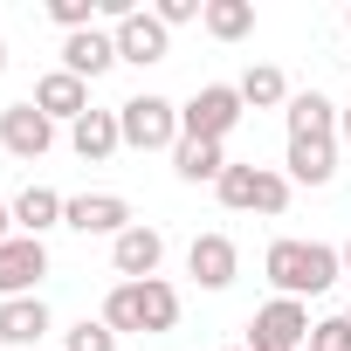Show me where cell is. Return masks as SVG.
<instances>
[{
  "label": "cell",
  "instance_id": "cell-20",
  "mask_svg": "<svg viewBox=\"0 0 351 351\" xmlns=\"http://www.w3.org/2000/svg\"><path fill=\"white\" fill-rule=\"evenodd\" d=\"M234 90H241V104H248V110H276V104H289V97H296V90H289V76H282L276 62H248V76H241Z\"/></svg>",
  "mask_w": 351,
  "mask_h": 351
},
{
  "label": "cell",
  "instance_id": "cell-17",
  "mask_svg": "<svg viewBox=\"0 0 351 351\" xmlns=\"http://www.w3.org/2000/svg\"><path fill=\"white\" fill-rule=\"evenodd\" d=\"M56 330L49 303L42 296H14V303H0V344H42Z\"/></svg>",
  "mask_w": 351,
  "mask_h": 351
},
{
  "label": "cell",
  "instance_id": "cell-8",
  "mask_svg": "<svg viewBox=\"0 0 351 351\" xmlns=\"http://www.w3.org/2000/svg\"><path fill=\"white\" fill-rule=\"evenodd\" d=\"M42 276H49V241H35V234L0 241V303L35 296V282H42Z\"/></svg>",
  "mask_w": 351,
  "mask_h": 351
},
{
  "label": "cell",
  "instance_id": "cell-13",
  "mask_svg": "<svg viewBox=\"0 0 351 351\" xmlns=\"http://www.w3.org/2000/svg\"><path fill=\"white\" fill-rule=\"evenodd\" d=\"M282 172H289V186H330L337 180V138H289Z\"/></svg>",
  "mask_w": 351,
  "mask_h": 351
},
{
  "label": "cell",
  "instance_id": "cell-5",
  "mask_svg": "<svg viewBox=\"0 0 351 351\" xmlns=\"http://www.w3.org/2000/svg\"><path fill=\"white\" fill-rule=\"evenodd\" d=\"M310 344V303L276 296L248 317V351H303Z\"/></svg>",
  "mask_w": 351,
  "mask_h": 351
},
{
  "label": "cell",
  "instance_id": "cell-1",
  "mask_svg": "<svg viewBox=\"0 0 351 351\" xmlns=\"http://www.w3.org/2000/svg\"><path fill=\"white\" fill-rule=\"evenodd\" d=\"M262 276L276 282V296H324L337 276H344V255L337 248H324V241H269V255H262Z\"/></svg>",
  "mask_w": 351,
  "mask_h": 351
},
{
  "label": "cell",
  "instance_id": "cell-6",
  "mask_svg": "<svg viewBox=\"0 0 351 351\" xmlns=\"http://www.w3.org/2000/svg\"><path fill=\"white\" fill-rule=\"evenodd\" d=\"M49 145H56V117H42V110H35V97L0 110V152H8V158L35 165V158H49Z\"/></svg>",
  "mask_w": 351,
  "mask_h": 351
},
{
  "label": "cell",
  "instance_id": "cell-9",
  "mask_svg": "<svg viewBox=\"0 0 351 351\" xmlns=\"http://www.w3.org/2000/svg\"><path fill=\"white\" fill-rule=\"evenodd\" d=\"M158 262H165V234H158L152 221H131V228L110 241V269H117L124 282H152Z\"/></svg>",
  "mask_w": 351,
  "mask_h": 351
},
{
  "label": "cell",
  "instance_id": "cell-3",
  "mask_svg": "<svg viewBox=\"0 0 351 351\" xmlns=\"http://www.w3.org/2000/svg\"><path fill=\"white\" fill-rule=\"evenodd\" d=\"M117 131H124L131 152H172L180 145V104L158 97V90H138V97L117 104Z\"/></svg>",
  "mask_w": 351,
  "mask_h": 351
},
{
  "label": "cell",
  "instance_id": "cell-10",
  "mask_svg": "<svg viewBox=\"0 0 351 351\" xmlns=\"http://www.w3.org/2000/svg\"><path fill=\"white\" fill-rule=\"evenodd\" d=\"M62 228H76V234H124L131 228V200L124 193H76L69 207H62Z\"/></svg>",
  "mask_w": 351,
  "mask_h": 351
},
{
  "label": "cell",
  "instance_id": "cell-21",
  "mask_svg": "<svg viewBox=\"0 0 351 351\" xmlns=\"http://www.w3.org/2000/svg\"><path fill=\"white\" fill-rule=\"evenodd\" d=\"M200 28H207L214 42H248V35H255V0H207Z\"/></svg>",
  "mask_w": 351,
  "mask_h": 351
},
{
  "label": "cell",
  "instance_id": "cell-25",
  "mask_svg": "<svg viewBox=\"0 0 351 351\" xmlns=\"http://www.w3.org/2000/svg\"><path fill=\"white\" fill-rule=\"evenodd\" d=\"M97 14H104V0H49V21H56L62 35H83V28H97Z\"/></svg>",
  "mask_w": 351,
  "mask_h": 351
},
{
  "label": "cell",
  "instance_id": "cell-29",
  "mask_svg": "<svg viewBox=\"0 0 351 351\" xmlns=\"http://www.w3.org/2000/svg\"><path fill=\"white\" fill-rule=\"evenodd\" d=\"M337 138H344V145H351V104H344V110H337Z\"/></svg>",
  "mask_w": 351,
  "mask_h": 351
},
{
  "label": "cell",
  "instance_id": "cell-14",
  "mask_svg": "<svg viewBox=\"0 0 351 351\" xmlns=\"http://www.w3.org/2000/svg\"><path fill=\"white\" fill-rule=\"evenodd\" d=\"M62 69H69V76H83V83H97L104 69H117V42H110V28L62 35Z\"/></svg>",
  "mask_w": 351,
  "mask_h": 351
},
{
  "label": "cell",
  "instance_id": "cell-24",
  "mask_svg": "<svg viewBox=\"0 0 351 351\" xmlns=\"http://www.w3.org/2000/svg\"><path fill=\"white\" fill-rule=\"evenodd\" d=\"M62 351H117V330H110L104 317H83V324L62 330Z\"/></svg>",
  "mask_w": 351,
  "mask_h": 351
},
{
  "label": "cell",
  "instance_id": "cell-27",
  "mask_svg": "<svg viewBox=\"0 0 351 351\" xmlns=\"http://www.w3.org/2000/svg\"><path fill=\"white\" fill-rule=\"evenodd\" d=\"M165 28H186V21H200L207 14V0H158V8H152Z\"/></svg>",
  "mask_w": 351,
  "mask_h": 351
},
{
  "label": "cell",
  "instance_id": "cell-16",
  "mask_svg": "<svg viewBox=\"0 0 351 351\" xmlns=\"http://www.w3.org/2000/svg\"><path fill=\"white\" fill-rule=\"evenodd\" d=\"M69 145H76V158H83V165H104V158H117V152H124L117 110H90V117H76V124H69Z\"/></svg>",
  "mask_w": 351,
  "mask_h": 351
},
{
  "label": "cell",
  "instance_id": "cell-2",
  "mask_svg": "<svg viewBox=\"0 0 351 351\" xmlns=\"http://www.w3.org/2000/svg\"><path fill=\"white\" fill-rule=\"evenodd\" d=\"M104 324H110L117 337H165L172 324H180V289H172L165 276H152V282H117V289L104 296Z\"/></svg>",
  "mask_w": 351,
  "mask_h": 351
},
{
  "label": "cell",
  "instance_id": "cell-18",
  "mask_svg": "<svg viewBox=\"0 0 351 351\" xmlns=\"http://www.w3.org/2000/svg\"><path fill=\"white\" fill-rule=\"evenodd\" d=\"M282 117H289V138H337V104L324 90H296Z\"/></svg>",
  "mask_w": 351,
  "mask_h": 351
},
{
  "label": "cell",
  "instance_id": "cell-11",
  "mask_svg": "<svg viewBox=\"0 0 351 351\" xmlns=\"http://www.w3.org/2000/svg\"><path fill=\"white\" fill-rule=\"evenodd\" d=\"M186 276H193L200 289H228V282L241 276V248H234L228 234H193V248H186Z\"/></svg>",
  "mask_w": 351,
  "mask_h": 351
},
{
  "label": "cell",
  "instance_id": "cell-19",
  "mask_svg": "<svg viewBox=\"0 0 351 351\" xmlns=\"http://www.w3.org/2000/svg\"><path fill=\"white\" fill-rule=\"evenodd\" d=\"M62 207H69V200H62L56 186H21V193H14V234H35V241H42L49 228H62Z\"/></svg>",
  "mask_w": 351,
  "mask_h": 351
},
{
  "label": "cell",
  "instance_id": "cell-22",
  "mask_svg": "<svg viewBox=\"0 0 351 351\" xmlns=\"http://www.w3.org/2000/svg\"><path fill=\"white\" fill-rule=\"evenodd\" d=\"M255 172H262V165H228V172H221V186H214V193H221V207L255 214Z\"/></svg>",
  "mask_w": 351,
  "mask_h": 351
},
{
  "label": "cell",
  "instance_id": "cell-34",
  "mask_svg": "<svg viewBox=\"0 0 351 351\" xmlns=\"http://www.w3.org/2000/svg\"><path fill=\"white\" fill-rule=\"evenodd\" d=\"M234 351H248V344H234Z\"/></svg>",
  "mask_w": 351,
  "mask_h": 351
},
{
  "label": "cell",
  "instance_id": "cell-15",
  "mask_svg": "<svg viewBox=\"0 0 351 351\" xmlns=\"http://www.w3.org/2000/svg\"><path fill=\"white\" fill-rule=\"evenodd\" d=\"M228 145H207V138H180L172 145V172H180L186 186H221V172H228Z\"/></svg>",
  "mask_w": 351,
  "mask_h": 351
},
{
  "label": "cell",
  "instance_id": "cell-30",
  "mask_svg": "<svg viewBox=\"0 0 351 351\" xmlns=\"http://www.w3.org/2000/svg\"><path fill=\"white\" fill-rule=\"evenodd\" d=\"M337 255H344V276H351V241H344V248H337Z\"/></svg>",
  "mask_w": 351,
  "mask_h": 351
},
{
  "label": "cell",
  "instance_id": "cell-12",
  "mask_svg": "<svg viewBox=\"0 0 351 351\" xmlns=\"http://www.w3.org/2000/svg\"><path fill=\"white\" fill-rule=\"evenodd\" d=\"M35 110L56 124H76V117H90V83L69 69H49V76H35Z\"/></svg>",
  "mask_w": 351,
  "mask_h": 351
},
{
  "label": "cell",
  "instance_id": "cell-28",
  "mask_svg": "<svg viewBox=\"0 0 351 351\" xmlns=\"http://www.w3.org/2000/svg\"><path fill=\"white\" fill-rule=\"evenodd\" d=\"M0 241H14V207H0Z\"/></svg>",
  "mask_w": 351,
  "mask_h": 351
},
{
  "label": "cell",
  "instance_id": "cell-32",
  "mask_svg": "<svg viewBox=\"0 0 351 351\" xmlns=\"http://www.w3.org/2000/svg\"><path fill=\"white\" fill-rule=\"evenodd\" d=\"M344 28H351V8H344Z\"/></svg>",
  "mask_w": 351,
  "mask_h": 351
},
{
  "label": "cell",
  "instance_id": "cell-26",
  "mask_svg": "<svg viewBox=\"0 0 351 351\" xmlns=\"http://www.w3.org/2000/svg\"><path fill=\"white\" fill-rule=\"evenodd\" d=\"M303 351H351V324H344V317H317Z\"/></svg>",
  "mask_w": 351,
  "mask_h": 351
},
{
  "label": "cell",
  "instance_id": "cell-33",
  "mask_svg": "<svg viewBox=\"0 0 351 351\" xmlns=\"http://www.w3.org/2000/svg\"><path fill=\"white\" fill-rule=\"evenodd\" d=\"M344 324H351V310H344Z\"/></svg>",
  "mask_w": 351,
  "mask_h": 351
},
{
  "label": "cell",
  "instance_id": "cell-7",
  "mask_svg": "<svg viewBox=\"0 0 351 351\" xmlns=\"http://www.w3.org/2000/svg\"><path fill=\"white\" fill-rule=\"evenodd\" d=\"M110 42H117V62H131V69H152V62H165V49H172V28H165L152 8H138V14H124V21L110 28Z\"/></svg>",
  "mask_w": 351,
  "mask_h": 351
},
{
  "label": "cell",
  "instance_id": "cell-23",
  "mask_svg": "<svg viewBox=\"0 0 351 351\" xmlns=\"http://www.w3.org/2000/svg\"><path fill=\"white\" fill-rule=\"evenodd\" d=\"M289 193H296V186H289V172H276V165L255 172V214H269V221L289 214Z\"/></svg>",
  "mask_w": 351,
  "mask_h": 351
},
{
  "label": "cell",
  "instance_id": "cell-31",
  "mask_svg": "<svg viewBox=\"0 0 351 351\" xmlns=\"http://www.w3.org/2000/svg\"><path fill=\"white\" fill-rule=\"evenodd\" d=\"M0 76H8V42H0Z\"/></svg>",
  "mask_w": 351,
  "mask_h": 351
},
{
  "label": "cell",
  "instance_id": "cell-4",
  "mask_svg": "<svg viewBox=\"0 0 351 351\" xmlns=\"http://www.w3.org/2000/svg\"><path fill=\"white\" fill-rule=\"evenodd\" d=\"M241 90L234 83H200L186 104H180V138H207V145H228V131L241 124Z\"/></svg>",
  "mask_w": 351,
  "mask_h": 351
}]
</instances>
